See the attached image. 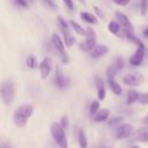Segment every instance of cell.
Returning <instances> with one entry per match:
<instances>
[{
    "label": "cell",
    "mask_w": 148,
    "mask_h": 148,
    "mask_svg": "<svg viewBox=\"0 0 148 148\" xmlns=\"http://www.w3.org/2000/svg\"><path fill=\"white\" fill-rule=\"evenodd\" d=\"M32 113H34V106L31 104H22L14 112L13 116L14 124L18 127H24L28 120L30 119V117L32 116Z\"/></svg>",
    "instance_id": "obj_1"
},
{
    "label": "cell",
    "mask_w": 148,
    "mask_h": 148,
    "mask_svg": "<svg viewBox=\"0 0 148 148\" xmlns=\"http://www.w3.org/2000/svg\"><path fill=\"white\" fill-rule=\"evenodd\" d=\"M16 95V86L12 80H5L0 84V97L5 105H9L13 103Z\"/></svg>",
    "instance_id": "obj_2"
},
{
    "label": "cell",
    "mask_w": 148,
    "mask_h": 148,
    "mask_svg": "<svg viewBox=\"0 0 148 148\" xmlns=\"http://www.w3.org/2000/svg\"><path fill=\"white\" fill-rule=\"evenodd\" d=\"M50 131L54 142L59 148H68V140L66 136V132L65 128L60 125V123H52Z\"/></svg>",
    "instance_id": "obj_3"
},
{
    "label": "cell",
    "mask_w": 148,
    "mask_h": 148,
    "mask_svg": "<svg viewBox=\"0 0 148 148\" xmlns=\"http://www.w3.org/2000/svg\"><path fill=\"white\" fill-rule=\"evenodd\" d=\"M51 39H52V44H53L54 49L59 52V54H60V57L62 59V62L64 64H68L69 62V57L65 51V44H64L62 38L58 34H52Z\"/></svg>",
    "instance_id": "obj_4"
},
{
    "label": "cell",
    "mask_w": 148,
    "mask_h": 148,
    "mask_svg": "<svg viewBox=\"0 0 148 148\" xmlns=\"http://www.w3.org/2000/svg\"><path fill=\"white\" fill-rule=\"evenodd\" d=\"M95 45H96V34H95V30L91 29V28H87V36L80 43V49L83 52H90L94 49Z\"/></svg>",
    "instance_id": "obj_5"
},
{
    "label": "cell",
    "mask_w": 148,
    "mask_h": 148,
    "mask_svg": "<svg viewBox=\"0 0 148 148\" xmlns=\"http://www.w3.org/2000/svg\"><path fill=\"white\" fill-rule=\"evenodd\" d=\"M133 132H134V128H133V126L131 124H128V123L119 124L117 126V128H116V139L123 140V139L131 138Z\"/></svg>",
    "instance_id": "obj_6"
},
{
    "label": "cell",
    "mask_w": 148,
    "mask_h": 148,
    "mask_svg": "<svg viewBox=\"0 0 148 148\" xmlns=\"http://www.w3.org/2000/svg\"><path fill=\"white\" fill-rule=\"evenodd\" d=\"M38 69H39V74H40V77L43 80H45L52 72L53 69V61L50 57H45L38 65Z\"/></svg>",
    "instance_id": "obj_7"
},
{
    "label": "cell",
    "mask_w": 148,
    "mask_h": 148,
    "mask_svg": "<svg viewBox=\"0 0 148 148\" xmlns=\"http://www.w3.org/2000/svg\"><path fill=\"white\" fill-rule=\"evenodd\" d=\"M143 81V76L139 73H128L123 76V83L128 87H136L141 84Z\"/></svg>",
    "instance_id": "obj_8"
},
{
    "label": "cell",
    "mask_w": 148,
    "mask_h": 148,
    "mask_svg": "<svg viewBox=\"0 0 148 148\" xmlns=\"http://www.w3.org/2000/svg\"><path fill=\"white\" fill-rule=\"evenodd\" d=\"M145 58V46H138L134 53L130 57V64L132 66H140Z\"/></svg>",
    "instance_id": "obj_9"
},
{
    "label": "cell",
    "mask_w": 148,
    "mask_h": 148,
    "mask_svg": "<svg viewBox=\"0 0 148 148\" xmlns=\"http://www.w3.org/2000/svg\"><path fill=\"white\" fill-rule=\"evenodd\" d=\"M131 136H132L133 142H146V141H148V126L140 127Z\"/></svg>",
    "instance_id": "obj_10"
},
{
    "label": "cell",
    "mask_w": 148,
    "mask_h": 148,
    "mask_svg": "<svg viewBox=\"0 0 148 148\" xmlns=\"http://www.w3.org/2000/svg\"><path fill=\"white\" fill-rule=\"evenodd\" d=\"M116 18L118 21V23L120 24V27L130 32H133V25L130 21V18L121 12H116Z\"/></svg>",
    "instance_id": "obj_11"
},
{
    "label": "cell",
    "mask_w": 148,
    "mask_h": 148,
    "mask_svg": "<svg viewBox=\"0 0 148 148\" xmlns=\"http://www.w3.org/2000/svg\"><path fill=\"white\" fill-rule=\"evenodd\" d=\"M90 52H91L90 56H91L92 59H99V58L104 57L109 52V47L106 45H104V44H96Z\"/></svg>",
    "instance_id": "obj_12"
},
{
    "label": "cell",
    "mask_w": 148,
    "mask_h": 148,
    "mask_svg": "<svg viewBox=\"0 0 148 148\" xmlns=\"http://www.w3.org/2000/svg\"><path fill=\"white\" fill-rule=\"evenodd\" d=\"M95 84H96V89H97L98 101H104L105 95H106V90H105V84H104L103 80L99 76H96L95 77Z\"/></svg>",
    "instance_id": "obj_13"
},
{
    "label": "cell",
    "mask_w": 148,
    "mask_h": 148,
    "mask_svg": "<svg viewBox=\"0 0 148 148\" xmlns=\"http://www.w3.org/2000/svg\"><path fill=\"white\" fill-rule=\"evenodd\" d=\"M54 82L59 89H64L66 87V77L62 74V71L59 66H56V75H54Z\"/></svg>",
    "instance_id": "obj_14"
},
{
    "label": "cell",
    "mask_w": 148,
    "mask_h": 148,
    "mask_svg": "<svg viewBox=\"0 0 148 148\" xmlns=\"http://www.w3.org/2000/svg\"><path fill=\"white\" fill-rule=\"evenodd\" d=\"M80 18L84 22V23H88V24H98V18L95 14L90 13V12H86V10H82L80 13Z\"/></svg>",
    "instance_id": "obj_15"
},
{
    "label": "cell",
    "mask_w": 148,
    "mask_h": 148,
    "mask_svg": "<svg viewBox=\"0 0 148 148\" xmlns=\"http://www.w3.org/2000/svg\"><path fill=\"white\" fill-rule=\"evenodd\" d=\"M109 117H110V110H109V109H99V110L91 117V119H92L95 123H102V121L108 120Z\"/></svg>",
    "instance_id": "obj_16"
},
{
    "label": "cell",
    "mask_w": 148,
    "mask_h": 148,
    "mask_svg": "<svg viewBox=\"0 0 148 148\" xmlns=\"http://www.w3.org/2000/svg\"><path fill=\"white\" fill-rule=\"evenodd\" d=\"M69 27H71V29L74 31V32H76L77 35H80V36H87V29H84L81 24H79L76 21H74V20H71L69 22Z\"/></svg>",
    "instance_id": "obj_17"
},
{
    "label": "cell",
    "mask_w": 148,
    "mask_h": 148,
    "mask_svg": "<svg viewBox=\"0 0 148 148\" xmlns=\"http://www.w3.org/2000/svg\"><path fill=\"white\" fill-rule=\"evenodd\" d=\"M62 40L65 46L67 47H72L75 43V37L72 34V30H67V31H62Z\"/></svg>",
    "instance_id": "obj_18"
},
{
    "label": "cell",
    "mask_w": 148,
    "mask_h": 148,
    "mask_svg": "<svg viewBox=\"0 0 148 148\" xmlns=\"http://www.w3.org/2000/svg\"><path fill=\"white\" fill-rule=\"evenodd\" d=\"M108 83H109V87H110L111 91H112L114 95L119 96V95L123 94V88H121V86H120L114 79H109V80H108Z\"/></svg>",
    "instance_id": "obj_19"
},
{
    "label": "cell",
    "mask_w": 148,
    "mask_h": 148,
    "mask_svg": "<svg viewBox=\"0 0 148 148\" xmlns=\"http://www.w3.org/2000/svg\"><path fill=\"white\" fill-rule=\"evenodd\" d=\"M120 29H121V27H120V24L118 23V21L116 20H112V21H110L109 23H108V30L112 34V35H116V36H118L119 35V32H120Z\"/></svg>",
    "instance_id": "obj_20"
},
{
    "label": "cell",
    "mask_w": 148,
    "mask_h": 148,
    "mask_svg": "<svg viewBox=\"0 0 148 148\" xmlns=\"http://www.w3.org/2000/svg\"><path fill=\"white\" fill-rule=\"evenodd\" d=\"M139 96H140V94H139L136 90H134V89H130V90L127 91V98H126V103H127V105H131V104L138 102Z\"/></svg>",
    "instance_id": "obj_21"
},
{
    "label": "cell",
    "mask_w": 148,
    "mask_h": 148,
    "mask_svg": "<svg viewBox=\"0 0 148 148\" xmlns=\"http://www.w3.org/2000/svg\"><path fill=\"white\" fill-rule=\"evenodd\" d=\"M77 141H79V145L81 148H88V140H87V136L84 134V131L83 130H79L77 132Z\"/></svg>",
    "instance_id": "obj_22"
},
{
    "label": "cell",
    "mask_w": 148,
    "mask_h": 148,
    "mask_svg": "<svg viewBox=\"0 0 148 148\" xmlns=\"http://www.w3.org/2000/svg\"><path fill=\"white\" fill-rule=\"evenodd\" d=\"M57 22H58V25L60 28L61 31H67V30H71V27H69V23L62 17V16H58L57 17Z\"/></svg>",
    "instance_id": "obj_23"
},
{
    "label": "cell",
    "mask_w": 148,
    "mask_h": 148,
    "mask_svg": "<svg viewBox=\"0 0 148 148\" xmlns=\"http://www.w3.org/2000/svg\"><path fill=\"white\" fill-rule=\"evenodd\" d=\"M118 72H119V71L117 69V67L114 66V64L109 65L108 68H106V76H108V80H109V79H114V76L117 75Z\"/></svg>",
    "instance_id": "obj_24"
},
{
    "label": "cell",
    "mask_w": 148,
    "mask_h": 148,
    "mask_svg": "<svg viewBox=\"0 0 148 148\" xmlns=\"http://www.w3.org/2000/svg\"><path fill=\"white\" fill-rule=\"evenodd\" d=\"M25 64H27V66H28L29 68L34 69V68H36V67H37V58H36L34 54H30V56L27 58Z\"/></svg>",
    "instance_id": "obj_25"
},
{
    "label": "cell",
    "mask_w": 148,
    "mask_h": 148,
    "mask_svg": "<svg viewBox=\"0 0 148 148\" xmlns=\"http://www.w3.org/2000/svg\"><path fill=\"white\" fill-rule=\"evenodd\" d=\"M99 110V101H92L89 106V114L92 117Z\"/></svg>",
    "instance_id": "obj_26"
},
{
    "label": "cell",
    "mask_w": 148,
    "mask_h": 148,
    "mask_svg": "<svg viewBox=\"0 0 148 148\" xmlns=\"http://www.w3.org/2000/svg\"><path fill=\"white\" fill-rule=\"evenodd\" d=\"M140 13L146 15L148 13V0H140Z\"/></svg>",
    "instance_id": "obj_27"
},
{
    "label": "cell",
    "mask_w": 148,
    "mask_h": 148,
    "mask_svg": "<svg viewBox=\"0 0 148 148\" xmlns=\"http://www.w3.org/2000/svg\"><path fill=\"white\" fill-rule=\"evenodd\" d=\"M114 66L117 67V69L118 71H121L123 68H124V60H123V58L121 57H117L116 59H114Z\"/></svg>",
    "instance_id": "obj_28"
},
{
    "label": "cell",
    "mask_w": 148,
    "mask_h": 148,
    "mask_svg": "<svg viewBox=\"0 0 148 148\" xmlns=\"http://www.w3.org/2000/svg\"><path fill=\"white\" fill-rule=\"evenodd\" d=\"M138 102H139L140 104H142V105H147V104H148V92L140 94Z\"/></svg>",
    "instance_id": "obj_29"
},
{
    "label": "cell",
    "mask_w": 148,
    "mask_h": 148,
    "mask_svg": "<svg viewBox=\"0 0 148 148\" xmlns=\"http://www.w3.org/2000/svg\"><path fill=\"white\" fill-rule=\"evenodd\" d=\"M13 3L18 7H22V8H28V6H29V2L27 0H13Z\"/></svg>",
    "instance_id": "obj_30"
},
{
    "label": "cell",
    "mask_w": 148,
    "mask_h": 148,
    "mask_svg": "<svg viewBox=\"0 0 148 148\" xmlns=\"http://www.w3.org/2000/svg\"><path fill=\"white\" fill-rule=\"evenodd\" d=\"M43 1V3L44 5H46L49 8H51V9H57L58 8V6L56 5V2L53 1V0H42Z\"/></svg>",
    "instance_id": "obj_31"
},
{
    "label": "cell",
    "mask_w": 148,
    "mask_h": 148,
    "mask_svg": "<svg viewBox=\"0 0 148 148\" xmlns=\"http://www.w3.org/2000/svg\"><path fill=\"white\" fill-rule=\"evenodd\" d=\"M124 120V118L123 117H117V118H113V119H111V120H109V125L110 126H113V125H119L121 121Z\"/></svg>",
    "instance_id": "obj_32"
},
{
    "label": "cell",
    "mask_w": 148,
    "mask_h": 148,
    "mask_svg": "<svg viewBox=\"0 0 148 148\" xmlns=\"http://www.w3.org/2000/svg\"><path fill=\"white\" fill-rule=\"evenodd\" d=\"M62 2L65 3V6L69 9V10H74L75 9V3L73 0H62Z\"/></svg>",
    "instance_id": "obj_33"
},
{
    "label": "cell",
    "mask_w": 148,
    "mask_h": 148,
    "mask_svg": "<svg viewBox=\"0 0 148 148\" xmlns=\"http://www.w3.org/2000/svg\"><path fill=\"white\" fill-rule=\"evenodd\" d=\"M60 125H61L65 130L68 128V126H69V119H68L67 116H64V117L61 118V120H60Z\"/></svg>",
    "instance_id": "obj_34"
},
{
    "label": "cell",
    "mask_w": 148,
    "mask_h": 148,
    "mask_svg": "<svg viewBox=\"0 0 148 148\" xmlns=\"http://www.w3.org/2000/svg\"><path fill=\"white\" fill-rule=\"evenodd\" d=\"M94 12H95V14H96V16H98L99 18H104V14H103V12H102V9L101 8H98L97 6H94Z\"/></svg>",
    "instance_id": "obj_35"
},
{
    "label": "cell",
    "mask_w": 148,
    "mask_h": 148,
    "mask_svg": "<svg viewBox=\"0 0 148 148\" xmlns=\"http://www.w3.org/2000/svg\"><path fill=\"white\" fill-rule=\"evenodd\" d=\"M116 5H119V6H123V7H125V6H127L130 2H131V0H112Z\"/></svg>",
    "instance_id": "obj_36"
},
{
    "label": "cell",
    "mask_w": 148,
    "mask_h": 148,
    "mask_svg": "<svg viewBox=\"0 0 148 148\" xmlns=\"http://www.w3.org/2000/svg\"><path fill=\"white\" fill-rule=\"evenodd\" d=\"M143 36H145L146 38H148V27H147V28L143 30Z\"/></svg>",
    "instance_id": "obj_37"
},
{
    "label": "cell",
    "mask_w": 148,
    "mask_h": 148,
    "mask_svg": "<svg viewBox=\"0 0 148 148\" xmlns=\"http://www.w3.org/2000/svg\"><path fill=\"white\" fill-rule=\"evenodd\" d=\"M143 123H145L146 125H148V113H147V114H146V117L143 118Z\"/></svg>",
    "instance_id": "obj_38"
},
{
    "label": "cell",
    "mask_w": 148,
    "mask_h": 148,
    "mask_svg": "<svg viewBox=\"0 0 148 148\" xmlns=\"http://www.w3.org/2000/svg\"><path fill=\"white\" fill-rule=\"evenodd\" d=\"M77 1L81 2V3H84V2H86V0H77Z\"/></svg>",
    "instance_id": "obj_39"
},
{
    "label": "cell",
    "mask_w": 148,
    "mask_h": 148,
    "mask_svg": "<svg viewBox=\"0 0 148 148\" xmlns=\"http://www.w3.org/2000/svg\"><path fill=\"white\" fill-rule=\"evenodd\" d=\"M5 148H12L10 146H5Z\"/></svg>",
    "instance_id": "obj_40"
},
{
    "label": "cell",
    "mask_w": 148,
    "mask_h": 148,
    "mask_svg": "<svg viewBox=\"0 0 148 148\" xmlns=\"http://www.w3.org/2000/svg\"><path fill=\"white\" fill-rule=\"evenodd\" d=\"M132 148H139V147H138V146H133Z\"/></svg>",
    "instance_id": "obj_41"
},
{
    "label": "cell",
    "mask_w": 148,
    "mask_h": 148,
    "mask_svg": "<svg viewBox=\"0 0 148 148\" xmlns=\"http://www.w3.org/2000/svg\"><path fill=\"white\" fill-rule=\"evenodd\" d=\"M102 148H105V147H102Z\"/></svg>",
    "instance_id": "obj_42"
},
{
    "label": "cell",
    "mask_w": 148,
    "mask_h": 148,
    "mask_svg": "<svg viewBox=\"0 0 148 148\" xmlns=\"http://www.w3.org/2000/svg\"><path fill=\"white\" fill-rule=\"evenodd\" d=\"M0 148H1V147H0Z\"/></svg>",
    "instance_id": "obj_43"
}]
</instances>
